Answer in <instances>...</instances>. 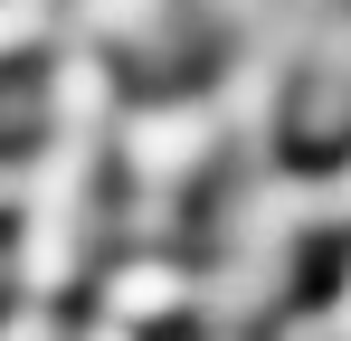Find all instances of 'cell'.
Returning a JSON list of instances; mask_svg holds the SVG:
<instances>
[{
	"mask_svg": "<svg viewBox=\"0 0 351 341\" xmlns=\"http://www.w3.org/2000/svg\"><path fill=\"white\" fill-rule=\"evenodd\" d=\"M38 38H48V0H0V57L38 48Z\"/></svg>",
	"mask_w": 351,
	"mask_h": 341,
	"instance_id": "3957f363",
	"label": "cell"
},
{
	"mask_svg": "<svg viewBox=\"0 0 351 341\" xmlns=\"http://www.w3.org/2000/svg\"><path fill=\"white\" fill-rule=\"evenodd\" d=\"M114 142H123V162H133L143 190H171V180H190V170L209 162V142H219V105H152V114H133Z\"/></svg>",
	"mask_w": 351,
	"mask_h": 341,
	"instance_id": "6da1fadb",
	"label": "cell"
},
{
	"mask_svg": "<svg viewBox=\"0 0 351 341\" xmlns=\"http://www.w3.org/2000/svg\"><path fill=\"white\" fill-rule=\"evenodd\" d=\"M152 10H162V0H86L76 29H86V38H152Z\"/></svg>",
	"mask_w": 351,
	"mask_h": 341,
	"instance_id": "7a4b0ae2",
	"label": "cell"
}]
</instances>
